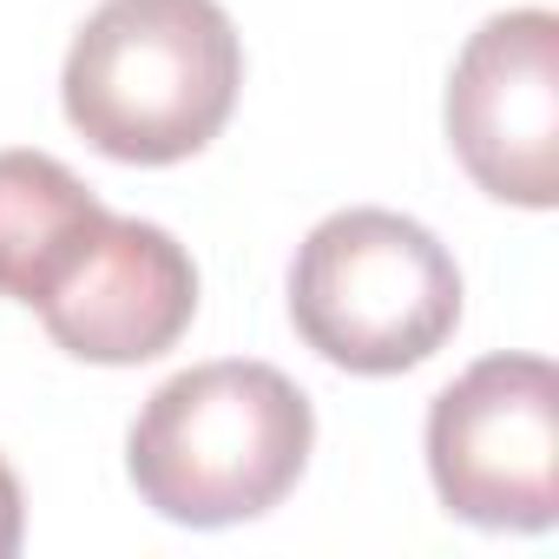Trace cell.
<instances>
[{
	"label": "cell",
	"instance_id": "obj_3",
	"mask_svg": "<svg viewBox=\"0 0 559 559\" xmlns=\"http://www.w3.org/2000/svg\"><path fill=\"white\" fill-rule=\"evenodd\" d=\"M454 250L382 204L330 211L290 263L297 336L349 376H408L461 330Z\"/></svg>",
	"mask_w": 559,
	"mask_h": 559
},
{
	"label": "cell",
	"instance_id": "obj_4",
	"mask_svg": "<svg viewBox=\"0 0 559 559\" xmlns=\"http://www.w3.org/2000/svg\"><path fill=\"white\" fill-rule=\"evenodd\" d=\"M435 500L480 533H546L559 520V369L546 356H480L428 402Z\"/></svg>",
	"mask_w": 559,
	"mask_h": 559
},
{
	"label": "cell",
	"instance_id": "obj_1",
	"mask_svg": "<svg viewBox=\"0 0 559 559\" xmlns=\"http://www.w3.org/2000/svg\"><path fill=\"white\" fill-rule=\"evenodd\" d=\"M317 408L276 362H198L145 395L126 435L139 500L171 526H243L284 507L310 467Z\"/></svg>",
	"mask_w": 559,
	"mask_h": 559
},
{
	"label": "cell",
	"instance_id": "obj_7",
	"mask_svg": "<svg viewBox=\"0 0 559 559\" xmlns=\"http://www.w3.org/2000/svg\"><path fill=\"white\" fill-rule=\"evenodd\" d=\"M99 224L106 204L53 152H0V297L34 310Z\"/></svg>",
	"mask_w": 559,
	"mask_h": 559
},
{
	"label": "cell",
	"instance_id": "obj_8",
	"mask_svg": "<svg viewBox=\"0 0 559 559\" xmlns=\"http://www.w3.org/2000/svg\"><path fill=\"white\" fill-rule=\"evenodd\" d=\"M27 539V500H21V480L8 467V454H0V559H14Z\"/></svg>",
	"mask_w": 559,
	"mask_h": 559
},
{
	"label": "cell",
	"instance_id": "obj_2",
	"mask_svg": "<svg viewBox=\"0 0 559 559\" xmlns=\"http://www.w3.org/2000/svg\"><path fill=\"white\" fill-rule=\"evenodd\" d=\"M243 40L217 0H99L60 67L67 126L119 165H185L237 112Z\"/></svg>",
	"mask_w": 559,
	"mask_h": 559
},
{
	"label": "cell",
	"instance_id": "obj_6",
	"mask_svg": "<svg viewBox=\"0 0 559 559\" xmlns=\"http://www.w3.org/2000/svg\"><path fill=\"white\" fill-rule=\"evenodd\" d=\"M34 310L73 362L139 369L185 343L198 317V263L165 224L106 211V224Z\"/></svg>",
	"mask_w": 559,
	"mask_h": 559
},
{
	"label": "cell",
	"instance_id": "obj_5",
	"mask_svg": "<svg viewBox=\"0 0 559 559\" xmlns=\"http://www.w3.org/2000/svg\"><path fill=\"white\" fill-rule=\"evenodd\" d=\"M448 145L461 171L520 211L559 204V14L507 8L467 34L448 73Z\"/></svg>",
	"mask_w": 559,
	"mask_h": 559
}]
</instances>
